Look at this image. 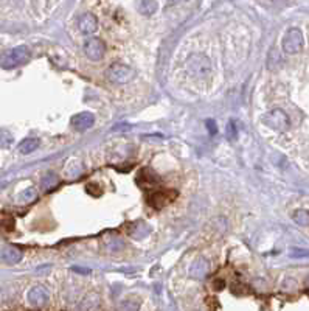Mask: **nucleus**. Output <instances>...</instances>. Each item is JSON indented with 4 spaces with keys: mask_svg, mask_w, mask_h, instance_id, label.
I'll return each instance as SVG.
<instances>
[{
    "mask_svg": "<svg viewBox=\"0 0 309 311\" xmlns=\"http://www.w3.org/2000/svg\"><path fill=\"white\" fill-rule=\"evenodd\" d=\"M30 56H31V53H30L28 47H25V45L14 47L11 50H6L2 56H0V67H2V69H6V70L16 69V67L28 62Z\"/></svg>",
    "mask_w": 309,
    "mask_h": 311,
    "instance_id": "obj_1",
    "label": "nucleus"
},
{
    "mask_svg": "<svg viewBox=\"0 0 309 311\" xmlns=\"http://www.w3.org/2000/svg\"><path fill=\"white\" fill-rule=\"evenodd\" d=\"M186 69L191 73V76L205 80V78H208L212 73V62L205 55L193 53L188 56V60H186Z\"/></svg>",
    "mask_w": 309,
    "mask_h": 311,
    "instance_id": "obj_2",
    "label": "nucleus"
},
{
    "mask_svg": "<svg viewBox=\"0 0 309 311\" xmlns=\"http://www.w3.org/2000/svg\"><path fill=\"white\" fill-rule=\"evenodd\" d=\"M106 78L114 84H127L135 78V70L126 64H112L107 67Z\"/></svg>",
    "mask_w": 309,
    "mask_h": 311,
    "instance_id": "obj_3",
    "label": "nucleus"
},
{
    "mask_svg": "<svg viewBox=\"0 0 309 311\" xmlns=\"http://www.w3.org/2000/svg\"><path fill=\"white\" fill-rule=\"evenodd\" d=\"M263 123L266 126H269L271 129H275L278 132H284L289 124H291V120H289V117L284 111L281 109H272L263 115Z\"/></svg>",
    "mask_w": 309,
    "mask_h": 311,
    "instance_id": "obj_4",
    "label": "nucleus"
},
{
    "mask_svg": "<svg viewBox=\"0 0 309 311\" xmlns=\"http://www.w3.org/2000/svg\"><path fill=\"white\" fill-rule=\"evenodd\" d=\"M303 48V33L298 28L287 30L283 37V50L286 53H298Z\"/></svg>",
    "mask_w": 309,
    "mask_h": 311,
    "instance_id": "obj_5",
    "label": "nucleus"
},
{
    "mask_svg": "<svg viewBox=\"0 0 309 311\" xmlns=\"http://www.w3.org/2000/svg\"><path fill=\"white\" fill-rule=\"evenodd\" d=\"M176 196H177V191H174V190H155L151 193L148 202L151 204L154 209L158 210V209L166 207L169 202H173Z\"/></svg>",
    "mask_w": 309,
    "mask_h": 311,
    "instance_id": "obj_6",
    "label": "nucleus"
},
{
    "mask_svg": "<svg viewBox=\"0 0 309 311\" xmlns=\"http://www.w3.org/2000/svg\"><path fill=\"white\" fill-rule=\"evenodd\" d=\"M137 184L143 190H154L160 186V178L151 168H142L137 176Z\"/></svg>",
    "mask_w": 309,
    "mask_h": 311,
    "instance_id": "obj_7",
    "label": "nucleus"
},
{
    "mask_svg": "<svg viewBox=\"0 0 309 311\" xmlns=\"http://www.w3.org/2000/svg\"><path fill=\"white\" fill-rule=\"evenodd\" d=\"M104 42L98 37H91L84 45V52L91 61H99L104 56Z\"/></svg>",
    "mask_w": 309,
    "mask_h": 311,
    "instance_id": "obj_8",
    "label": "nucleus"
},
{
    "mask_svg": "<svg viewBox=\"0 0 309 311\" xmlns=\"http://www.w3.org/2000/svg\"><path fill=\"white\" fill-rule=\"evenodd\" d=\"M95 123V117L91 112H79L72 117V124L73 128L79 132H84L89 128H92Z\"/></svg>",
    "mask_w": 309,
    "mask_h": 311,
    "instance_id": "obj_9",
    "label": "nucleus"
},
{
    "mask_svg": "<svg viewBox=\"0 0 309 311\" xmlns=\"http://www.w3.org/2000/svg\"><path fill=\"white\" fill-rule=\"evenodd\" d=\"M27 297H28L30 305H33L36 308H41V307H44L48 302V293H47V289L44 286L31 288Z\"/></svg>",
    "mask_w": 309,
    "mask_h": 311,
    "instance_id": "obj_10",
    "label": "nucleus"
},
{
    "mask_svg": "<svg viewBox=\"0 0 309 311\" xmlns=\"http://www.w3.org/2000/svg\"><path fill=\"white\" fill-rule=\"evenodd\" d=\"M78 27H79V30H81L84 34H92V33L96 31L98 21H96V17L92 13H86V14H83L81 17H79Z\"/></svg>",
    "mask_w": 309,
    "mask_h": 311,
    "instance_id": "obj_11",
    "label": "nucleus"
},
{
    "mask_svg": "<svg viewBox=\"0 0 309 311\" xmlns=\"http://www.w3.org/2000/svg\"><path fill=\"white\" fill-rule=\"evenodd\" d=\"M0 257H2V261L6 265H17L22 260V250L16 246H5Z\"/></svg>",
    "mask_w": 309,
    "mask_h": 311,
    "instance_id": "obj_12",
    "label": "nucleus"
},
{
    "mask_svg": "<svg viewBox=\"0 0 309 311\" xmlns=\"http://www.w3.org/2000/svg\"><path fill=\"white\" fill-rule=\"evenodd\" d=\"M208 274V263L204 258L194 260L190 266V276L193 279H204Z\"/></svg>",
    "mask_w": 309,
    "mask_h": 311,
    "instance_id": "obj_13",
    "label": "nucleus"
},
{
    "mask_svg": "<svg viewBox=\"0 0 309 311\" xmlns=\"http://www.w3.org/2000/svg\"><path fill=\"white\" fill-rule=\"evenodd\" d=\"M37 148H39V140L33 139V137L24 139L21 143H19V151H21L22 154H30V153L36 151Z\"/></svg>",
    "mask_w": 309,
    "mask_h": 311,
    "instance_id": "obj_14",
    "label": "nucleus"
},
{
    "mask_svg": "<svg viewBox=\"0 0 309 311\" xmlns=\"http://www.w3.org/2000/svg\"><path fill=\"white\" fill-rule=\"evenodd\" d=\"M158 3L154 0H143V2H138V11L143 16H151L157 11Z\"/></svg>",
    "mask_w": 309,
    "mask_h": 311,
    "instance_id": "obj_15",
    "label": "nucleus"
},
{
    "mask_svg": "<svg viewBox=\"0 0 309 311\" xmlns=\"http://www.w3.org/2000/svg\"><path fill=\"white\" fill-rule=\"evenodd\" d=\"M148 232H149V227L145 224L143 221H138V222H135V224L132 226V229H131V235H132L134 238H142V237L148 235Z\"/></svg>",
    "mask_w": 309,
    "mask_h": 311,
    "instance_id": "obj_16",
    "label": "nucleus"
},
{
    "mask_svg": "<svg viewBox=\"0 0 309 311\" xmlns=\"http://www.w3.org/2000/svg\"><path fill=\"white\" fill-rule=\"evenodd\" d=\"M294 221L300 226H309V210H295L292 215Z\"/></svg>",
    "mask_w": 309,
    "mask_h": 311,
    "instance_id": "obj_17",
    "label": "nucleus"
},
{
    "mask_svg": "<svg viewBox=\"0 0 309 311\" xmlns=\"http://www.w3.org/2000/svg\"><path fill=\"white\" fill-rule=\"evenodd\" d=\"M96 305H98V297H96L95 294L87 296V297L83 300V304L79 305V311H92Z\"/></svg>",
    "mask_w": 309,
    "mask_h": 311,
    "instance_id": "obj_18",
    "label": "nucleus"
},
{
    "mask_svg": "<svg viewBox=\"0 0 309 311\" xmlns=\"http://www.w3.org/2000/svg\"><path fill=\"white\" fill-rule=\"evenodd\" d=\"M42 187L45 188V190H52V188H55L56 186H58V178H56V174H53V173H47L45 176L42 178Z\"/></svg>",
    "mask_w": 309,
    "mask_h": 311,
    "instance_id": "obj_19",
    "label": "nucleus"
},
{
    "mask_svg": "<svg viewBox=\"0 0 309 311\" xmlns=\"http://www.w3.org/2000/svg\"><path fill=\"white\" fill-rule=\"evenodd\" d=\"M36 198H37V191H36L34 188H31V187L27 188L24 193L19 194V201L24 202V204H30V202H33Z\"/></svg>",
    "mask_w": 309,
    "mask_h": 311,
    "instance_id": "obj_20",
    "label": "nucleus"
},
{
    "mask_svg": "<svg viewBox=\"0 0 309 311\" xmlns=\"http://www.w3.org/2000/svg\"><path fill=\"white\" fill-rule=\"evenodd\" d=\"M13 135L5 129H0V148H9L13 145Z\"/></svg>",
    "mask_w": 309,
    "mask_h": 311,
    "instance_id": "obj_21",
    "label": "nucleus"
},
{
    "mask_svg": "<svg viewBox=\"0 0 309 311\" xmlns=\"http://www.w3.org/2000/svg\"><path fill=\"white\" fill-rule=\"evenodd\" d=\"M138 307H140V302H137V300L132 299H127L122 304V311H138Z\"/></svg>",
    "mask_w": 309,
    "mask_h": 311,
    "instance_id": "obj_22",
    "label": "nucleus"
},
{
    "mask_svg": "<svg viewBox=\"0 0 309 311\" xmlns=\"http://www.w3.org/2000/svg\"><path fill=\"white\" fill-rule=\"evenodd\" d=\"M205 126H207L208 134H210V135H216L217 134V126H216L215 120H207L205 122Z\"/></svg>",
    "mask_w": 309,
    "mask_h": 311,
    "instance_id": "obj_23",
    "label": "nucleus"
},
{
    "mask_svg": "<svg viewBox=\"0 0 309 311\" xmlns=\"http://www.w3.org/2000/svg\"><path fill=\"white\" fill-rule=\"evenodd\" d=\"M87 191L92 194V196H99V194H101V188H99L96 184H89L87 186Z\"/></svg>",
    "mask_w": 309,
    "mask_h": 311,
    "instance_id": "obj_24",
    "label": "nucleus"
},
{
    "mask_svg": "<svg viewBox=\"0 0 309 311\" xmlns=\"http://www.w3.org/2000/svg\"><path fill=\"white\" fill-rule=\"evenodd\" d=\"M291 255L292 257H306V255H309V250H302V249H292L291 250Z\"/></svg>",
    "mask_w": 309,
    "mask_h": 311,
    "instance_id": "obj_25",
    "label": "nucleus"
},
{
    "mask_svg": "<svg viewBox=\"0 0 309 311\" xmlns=\"http://www.w3.org/2000/svg\"><path fill=\"white\" fill-rule=\"evenodd\" d=\"M228 131H230V139H233L235 135H238V129H236L235 120H230V123H228Z\"/></svg>",
    "mask_w": 309,
    "mask_h": 311,
    "instance_id": "obj_26",
    "label": "nucleus"
},
{
    "mask_svg": "<svg viewBox=\"0 0 309 311\" xmlns=\"http://www.w3.org/2000/svg\"><path fill=\"white\" fill-rule=\"evenodd\" d=\"M131 128V124H126V123H122V124H118V126H114L112 131H120V129H129Z\"/></svg>",
    "mask_w": 309,
    "mask_h": 311,
    "instance_id": "obj_27",
    "label": "nucleus"
},
{
    "mask_svg": "<svg viewBox=\"0 0 309 311\" xmlns=\"http://www.w3.org/2000/svg\"><path fill=\"white\" fill-rule=\"evenodd\" d=\"M73 271L79 272V274H91V269H84V268H73Z\"/></svg>",
    "mask_w": 309,
    "mask_h": 311,
    "instance_id": "obj_28",
    "label": "nucleus"
}]
</instances>
